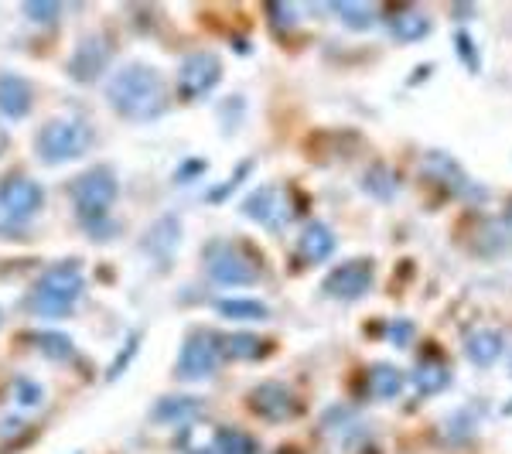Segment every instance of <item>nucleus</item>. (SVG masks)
<instances>
[{
  "instance_id": "1",
  "label": "nucleus",
  "mask_w": 512,
  "mask_h": 454,
  "mask_svg": "<svg viewBox=\"0 0 512 454\" xmlns=\"http://www.w3.org/2000/svg\"><path fill=\"white\" fill-rule=\"evenodd\" d=\"M106 99L120 113L123 120H158L161 113H168V86L164 76L147 62H130L123 65L117 76L106 86Z\"/></svg>"
},
{
  "instance_id": "2",
  "label": "nucleus",
  "mask_w": 512,
  "mask_h": 454,
  "mask_svg": "<svg viewBox=\"0 0 512 454\" xmlns=\"http://www.w3.org/2000/svg\"><path fill=\"white\" fill-rule=\"evenodd\" d=\"M72 202H76L79 222L96 236L113 233L110 226V209L117 202V171L110 164H96V168L82 171L72 181Z\"/></svg>"
},
{
  "instance_id": "3",
  "label": "nucleus",
  "mask_w": 512,
  "mask_h": 454,
  "mask_svg": "<svg viewBox=\"0 0 512 454\" xmlns=\"http://www.w3.org/2000/svg\"><path fill=\"white\" fill-rule=\"evenodd\" d=\"M79 294H82L79 260H62L41 274L35 291H31V297H28V311L38 318H52V321L65 318V315H72Z\"/></svg>"
},
{
  "instance_id": "4",
  "label": "nucleus",
  "mask_w": 512,
  "mask_h": 454,
  "mask_svg": "<svg viewBox=\"0 0 512 454\" xmlns=\"http://www.w3.org/2000/svg\"><path fill=\"white\" fill-rule=\"evenodd\" d=\"M89 147H93V127L79 117H62V120L45 123L35 140V151L45 164L76 161L89 151Z\"/></svg>"
},
{
  "instance_id": "5",
  "label": "nucleus",
  "mask_w": 512,
  "mask_h": 454,
  "mask_svg": "<svg viewBox=\"0 0 512 454\" xmlns=\"http://www.w3.org/2000/svg\"><path fill=\"white\" fill-rule=\"evenodd\" d=\"M205 274L216 284L246 287L260 280V260L250 250H239L233 243H209L205 246Z\"/></svg>"
},
{
  "instance_id": "6",
  "label": "nucleus",
  "mask_w": 512,
  "mask_h": 454,
  "mask_svg": "<svg viewBox=\"0 0 512 454\" xmlns=\"http://www.w3.org/2000/svg\"><path fill=\"white\" fill-rule=\"evenodd\" d=\"M219 359H222L219 335L209 332V328H195V332L185 338V345H181L178 376L181 379H205V376L216 373Z\"/></svg>"
},
{
  "instance_id": "7",
  "label": "nucleus",
  "mask_w": 512,
  "mask_h": 454,
  "mask_svg": "<svg viewBox=\"0 0 512 454\" xmlns=\"http://www.w3.org/2000/svg\"><path fill=\"white\" fill-rule=\"evenodd\" d=\"M222 79V62L212 52H195L181 62L178 69V89L185 99H202L216 89V82Z\"/></svg>"
},
{
  "instance_id": "8",
  "label": "nucleus",
  "mask_w": 512,
  "mask_h": 454,
  "mask_svg": "<svg viewBox=\"0 0 512 454\" xmlns=\"http://www.w3.org/2000/svg\"><path fill=\"white\" fill-rule=\"evenodd\" d=\"M250 410L267 424H284V420L297 417L301 403H297V393L284 383H260L250 390Z\"/></svg>"
},
{
  "instance_id": "9",
  "label": "nucleus",
  "mask_w": 512,
  "mask_h": 454,
  "mask_svg": "<svg viewBox=\"0 0 512 454\" xmlns=\"http://www.w3.org/2000/svg\"><path fill=\"white\" fill-rule=\"evenodd\" d=\"M45 202V188L38 185L35 178L28 175H7L0 181V209L7 212L11 219H31Z\"/></svg>"
},
{
  "instance_id": "10",
  "label": "nucleus",
  "mask_w": 512,
  "mask_h": 454,
  "mask_svg": "<svg viewBox=\"0 0 512 454\" xmlns=\"http://www.w3.org/2000/svg\"><path fill=\"white\" fill-rule=\"evenodd\" d=\"M369 287H373V260L359 257V260L338 263L332 274L325 277L321 291L338 297V301H355V297H362Z\"/></svg>"
},
{
  "instance_id": "11",
  "label": "nucleus",
  "mask_w": 512,
  "mask_h": 454,
  "mask_svg": "<svg viewBox=\"0 0 512 454\" xmlns=\"http://www.w3.org/2000/svg\"><path fill=\"white\" fill-rule=\"evenodd\" d=\"M110 55H113V45L103 35L82 38L79 48H76V55H72V62H69V76L76 79L79 86H89V82H96L106 72V65H110Z\"/></svg>"
},
{
  "instance_id": "12",
  "label": "nucleus",
  "mask_w": 512,
  "mask_h": 454,
  "mask_svg": "<svg viewBox=\"0 0 512 454\" xmlns=\"http://www.w3.org/2000/svg\"><path fill=\"white\" fill-rule=\"evenodd\" d=\"M243 216H250L253 222H260L270 233H280L291 219V205L280 188H256V192L243 202Z\"/></svg>"
},
{
  "instance_id": "13",
  "label": "nucleus",
  "mask_w": 512,
  "mask_h": 454,
  "mask_svg": "<svg viewBox=\"0 0 512 454\" xmlns=\"http://www.w3.org/2000/svg\"><path fill=\"white\" fill-rule=\"evenodd\" d=\"M35 106V89L28 79L14 76V72H0V113L7 120H21Z\"/></svg>"
},
{
  "instance_id": "14",
  "label": "nucleus",
  "mask_w": 512,
  "mask_h": 454,
  "mask_svg": "<svg viewBox=\"0 0 512 454\" xmlns=\"http://www.w3.org/2000/svg\"><path fill=\"white\" fill-rule=\"evenodd\" d=\"M335 253V233L325 222H308L297 236V257L304 263H321Z\"/></svg>"
},
{
  "instance_id": "15",
  "label": "nucleus",
  "mask_w": 512,
  "mask_h": 454,
  "mask_svg": "<svg viewBox=\"0 0 512 454\" xmlns=\"http://www.w3.org/2000/svg\"><path fill=\"white\" fill-rule=\"evenodd\" d=\"M178 239H181V222L178 216H164L147 229L144 236V253H151L154 260H171L178 250Z\"/></svg>"
},
{
  "instance_id": "16",
  "label": "nucleus",
  "mask_w": 512,
  "mask_h": 454,
  "mask_svg": "<svg viewBox=\"0 0 512 454\" xmlns=\"http://www.w3.org/2000/svg\"><path fill=\"white\" fill-rule=\"evenodd\" d=\"M202 407H205L202 396H192V393H171V396H164V400L154 403L151 420H158V424H175V420H192Z\"/></svg>"
},
{
  "instance_id": "17",
  "label": "nucleus",
  "mask_w": 512,
  "mask_h": 454,
  "mask_svg": "<svg viewBox=\"0 0 512 454\" xmlns=\"http://www.w3.org/2000/svg\"><path fill=\"white\" fill-rule=\"evenodd\" d=\"M219 349L222 359L243 362V359H260L267 352V342L256 332H236V335H219Z\"/></svg>"
},
{
  "instance_id": "18",
  "label": "nucleus",
  "mask_w": 512,
  "mask_h": 454,
  "mask_svg": "<svg viewBox=\"0 0 512 454\" xmlns=\"http://www.w3.org/2000/svg\"><path fill=\"white\" fill-rule=\"evenodd\" d=\"M212 308H216V315L229 321H263L270 315L267 304L256 301V297H219Z\"/></svg>"
},
{
  "instance_id": "19",
  "label": "nucleus",
  "mask_w": 512,
  "mask_h": 454,
  "mask_svg": "<svg viewBox=\"0 0 512 454\" xmlns=\"http://www.w3.org/2000/svg\"><path fill=\"white\" fill-rule=\"evenodd\" d=\"M386 24H390L393 38L400 41H417L427 35V28H431V21H427V14L414 11V7H403V11H396L386 18Z\"/></svg>"
},
{
  "instance_id": "20",
  "label": "nucleus",
  "mask_w": 512,
  "mask_h": 454,
  "mask_svg": "<svg viewBox=\"0 0 512 454\" xmlns=\"http://www.w3.org/2000/svg\"><path fill=\"white\" fill-rule=\"evenodd\" d=\"M216 431L219 427L205 424V420H195L192 427L178 434V448L185 454H216Z\"/></svg>"
},
{
  "instance_id": "21",
  "label": "nucleus",
  "mask_w": 512,
  "mask_h": 454,
  "mask_svg": "<svg viewBox=\"0 0 512 454\" xmlns=\"http://www.w3.org/2000/svg\"><path fill=\"white\" fill-rule=\"evenodd\" d=\"M366 383L376 400H393V396L403 390V373L396 366H390V362H379V366L369 369Z\"/></svg>"
},
{
  "instance_id": "22",
  "label": "nucleus",
  "mask_w": 512,
  "mask_h": 454,
  "mask_svg": "<svg viewBox=\"0 0 512 454\" xmlns=\"http://www.w3.org/2000/svg\"><path fill=\"white\" fill-rule=\"evenodd\" d=\"M468 356H472L475 366H492V362L502 356V335L492 332V328L472 332L468 335Z\"/></svg>"
},
{
  "instance_id": "23",
  "label": "nucleus",
  "mask_w": 512,
  "mask_h": 454,
  "mask_svg": "<svg viewBox=\"0 0 512 454\" xmlns=\"http://www.w3.org/2000/svg\"><path fill=\"white\" fill-rule=\"evenodd\" d=\"M31 345H35L41 356L59 359V362H69L72 356H76V345H72V338L65 332H59V328H48V332L31 335Z\"/></svg>"
},
{
  "instance_id": "24",
  "label": "nucleus",
  "mask_w": 512,
  "mask_h": 454,
  "mask_svg": "<svg viewBox=\"0 0 512 454\" xmlns=\"http://www.w3.org/2000/svg\"><path fill=\"white\" fill-rule=\"evenodd\" d=\"M414 383L420 393H441L444 386L451 383V369L437 359H424L420 366L414 369Z\"/></svg>"
},
{
  "instance_id": "25",
  "label": "nucleus",
  "mask_w": 512,
  "mask_h": 454,
  "mask_svg": "<svg viewBox=\"0 0 512 454\" xmlns=\"http://www.w3.org/2000/svg\"><path fill=\"white\" fill-rule=\"evenodd\" d=\"M216 454H260L250 434L236 431V427H219L216 431Z\"/></svg>"
},
{
  "instance_id": "26",
  "label": "nucleus",
  "mask_w": 512,
  "mask_h": 454,
  "mask_svg": "<svg viewBox=\"0 0 512 454\" xmlns=\"http://www.w3.org/2000/svg\"><path fill=\"white\" fill-rule=\"evenodd\" d=\"M335 11L342 14L345 24H352V28H369V24L376 21V14H379L373 4H362V0H359V4H338Z\"/></svg>"
},
{
  "instance_id": "27",
  "label": "nucleus",
  "mask_w": 512,
  "mask_h": 454,
  "mask_svg": "<svg viewBox=\"0 0 512 454\" xmlns=\"http://www.w3.org/2000/svg\"><path fill=\"white\" fill-rule=\"evenodd\" d=\"M366 188H369V192H373L376 198H393V192H396V178H393V171L379 164V168H373V171H369V175H366Z\"/></svg>"
},
{
  "instance_id": "28",
  "label": "nucleus",
  "mask_w": 512,
  "mask_h": 454,
  "mask_svg": "<svg viewBox=\"0 0 512 454\" xmlns=\"http://www.w3.org/2000/svg\"><path fill=\"white\" fill-rule=\"evenodd\" d=\"M11 396L18 407H38L41 403V386L35 383V379H14L11 383Z\"/></svg>"
},
{
  "instance_id": "29",
  "label": "nucleus",
  "mask_w": 512,
  "mask_h": 454,
  "mask_svg": "<svg viewBox=\"0 0 512 454\" xmlns=\"http://www.w3.org/2000/svg\"><path fill=\"white\" fill-rule=\"evenodd\" d=\"M62 7L55 4V0H31V4H24V14H28L31 21H41V24H52L59 18Z\"/></svg>"
},
{
  "instance_id": "30",
  "label": "nucleus",
  "mask_w": 512,
  "mask_h": 454,
  "mask_svg": "<svg viewBox=\"0 0 512 454\" xmlns=\"http://www.w3.org/2000/svg\"><path fill=\"white\" fill-rule=\"evenodd\" d=\"M137 345H140V335H130V338H127V345H123V349H120V356H117V362H113V366H110V369H106V376H110V379H117V376L123 373V369H127V362H130V359H134Z\"/></svg>"
},
{
  "instance_id": "31",
  "label": "nucleus",
  "mask_w": 512,
  "mask_h": 454,
  "mask_svg": "<svg viewBox=\"0 0 512 454\" xmlns=\"http://www.w3.org/2000/svg\"><path fill=\"white\" fill-rule=\"evenodd\" d=\"M454 41H458V48H461V59H468V65H472V69H478V55H475L472 35H468V31H458V35H454Z\"/></svg>"
},
{
  "instance_id": "32",
  "label": "nucleus",
  "mask_w": 512,
  "mask_h": 454,
  "mask_svg": "<svg viewBox=\"0 0 512 454\" xmlns=\"http://www.w3.org/2000/svg\"><path fill=\"white\" fill-rule=\"evenodd\" d=\"M393 338H396V342H407V338L410 335H414V325H407V321H396V325H393V332H390Z\"/></svg>"
},
{
  "instance_id": "33",
  "label": "nucleus",
  "mask_w": 512,
  "mask_h": 454,
  "mask_svg": "<svg viewBox=\"0 0 512 454\" xmlns=\"http://www.w3.org/2000/svg\"><path fill=\"white\" fill-rule=\"evenodd\" d=\"M4 151H7V134L0 130V154H4Z\"/></svg>"
},
{
  "instance_id": "34",
  "label": "nucleus",
  "mask_w": 512,
  "mask_h": 454,
  "mask_svg": "<svg viewBox=\"0 0 512 454\" xmlns=\"http://www.w3.org/2000/svg\"><path fill=\"white\" fill-rule=\"evenodd\" d=\"M280 454H297V451H291V448H284V451H280Z\"/></svg>"
},
{
  "instance_id": "35",
  "label": "nucleus",
  "mask_w": 512,
  "mask_h": 454,
  "mask_svg": "<svg viewBox=\"0 0 512 454\" xmlns=\"http://www.w3.org/2000/svg\"><path fill=\"white\" fill-rule=\"evenodd\" d=\"M509 222H512V205H509Z\"/></svg>"
},
{
  "instance_id": "36",
  "label": "nucleus",
  "mask_w": 512,
  "mask_h": 454,
  "mask_svg": "<svg viewBox=\"0 0 512 454\" xmlns=\"http://www.w3.org/2000/svg\"><path fill=\"white\" fill-rule=\"evenodd\" d=\"M0 321H4V315H0Z\"/></svg>"
}]
</instances>
